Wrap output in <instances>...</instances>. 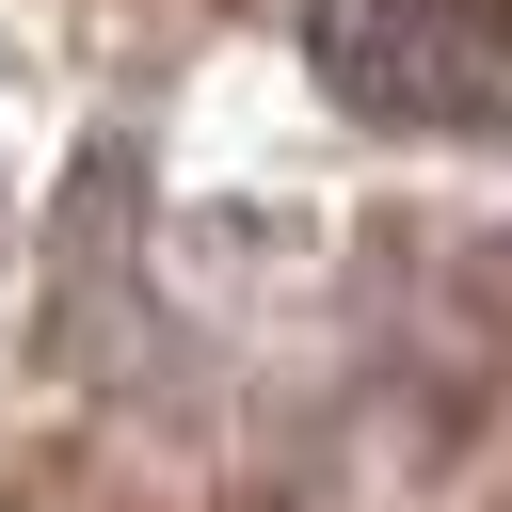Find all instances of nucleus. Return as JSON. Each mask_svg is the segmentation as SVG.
Wrapping results in <instances>:
<instances>
[{"label": "nucleus", "mask_w": 512, "mask_h": 512, "mask_svg": "<svg viewBox=\"0 0 512 512\" xmlns=\"http://www.w3.org/2000/svg\"><path fill=\"white\" fill-rule=\"evenodd\" d=\"M304 64L368 128H496L512 112V80L464 32V0H304Z\"/></svg>", "instance_id": "f257e3e1"}]
</instances>
